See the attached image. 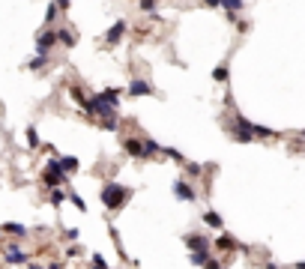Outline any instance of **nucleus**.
I'll list each match as a JSON object with an SVG mask.
<instances>
[{"label": "nucleus", "instance_id": "nucleus-1", "mask_svg": "<svg viewBox=\"0 0 305 269\" xmlns=\"http://www.w3.org/2000/svg\"><path fill=\"white\" fill-rule=\"evenodd\" d=\"M117 102H111L105 93H99V96H93V99H87V105H84V111L87 114H93V117H117Z\"/></svg>", "mask_w": 305, "mask_h": 269}, {"label": "nucleus", "instance_id": "nucleus-2", "mask_svg": "<svg viewBox=\"0 0 305 269\" xmlns=\"http://www.w3.org/2000/svg\"><path fill=\"white\" fill-rule=\"evenodd\" d=\"M126 201H129V189H123L120 183H108V186L102 189V204H105L108 209H120Z\"/></svg>", "mask_w": 305, "mask_h": 269}, {"label": "nucleus", "instance_id": "nucleus-3", "mask_svg": "<svg viewBox=\"0 0 305 269\" xmlns=\"http://www.w3.org/2000/svg\"><path fill=\"white\" fill-rule=\"evenodd\" d=\"M57 42H60V39H57V33H54V30H45L39 39H36V51H39V54H48Z\"/></svg>", "mask_w": 305, "mask_h": 269}, {"label": "nucleus", "instance_id": "nucleus-4", "mask_svg": "<svg viewBox=\"0 0 305 269\" xmlns=\"http://www.w3.org/2000/svg\"><path fill=\"white\" fill-rule=\"evenodd\" d=\"M123 36H126V21L120 18V21H114V24H111V30L105 33V42H108V45H120Z\"/></svg>", "mask_w": 305, "mask_h": 269}, {"label": "nucleus", "instance_id": "nucleus-5", "mask_svg": "<svg viewBox=\"0 0 305 269\" xmlns=\"http://www.w3.org/2000/svg\"><path fill=\"white\" fill-rule=\"evenodd\" d=\"M66 176H69V174H60V171H51V168H45V174H42V183H45L48 189H57L60 183H66Z\"/></svg>", "mask_w": 305, "mask_h": 269}, {"label": "nucleus", "instance_id": "nucleus-6", "mask_svg": "<svg viewBox=\"0 0 305 269\" xmlns=\"http://www.w3.org/2000/svg\"><path fill=\"white\" fill-rule=\"evenodd\" d=\"M3 257H6V263H12V266H21V263H27V254H24V251L18 248V245H9Z\"/></svg>", "mask_w": 305, "mask_h": 269}, {"label": "nucleus", "instance_id": "nucleus-7", "mask_svg": "<svg viewBox=\"0 0 305 269\" xmlns=\"http://www.w3.org/2000/svg\"><path fill=\"white\" fill-rule=\"evenodd\" d=\"M174 194L179 197V201H194V189L189 183H183V179H177V183H174Z\"/></svg>", "mask_w": 305, "mask_h": 269}, {"label": "nucleus", "instance_id": "nucleus-8", "mask_svg": "<svg viewBox=\"0 0 305 269\" xmlns=\"http://www.w3.org/2000/svg\"><path fill=\"white\" fill-rule=\"evenodd\" d=\"M186 245L192 251H209V239L201 237V233H194V237H186Z\"/></svg>", "mask_w": 305, "mask_h": 269}, {"label": "nucleus", "instance_id": "nucleus-9", "mask_svg": "<svg viewBox=\"0 0 305 269\" xmlns=\"http://www.w3.org/2000/svg\"><path fill=\"white\" fill-rule=\"evenodd\" d=\"M153 93V87L147 81H132L129 84V96H150Z\"/></svg>", "mask_w": 305, "mask_h": 269}, {"label": "nucleus", "instance_id": "nucleus-10", "mask_svg": "<svg viewBox=\"0 0 305 269\" xmlns=\"http://www.w3.org/2000/svg\"><path fill=\"white\" fill-rule=\"evenodd\" d=\"M57 39H60L63 45H69V48H72V45L78 42V36H75V30H69V27H60V30H57Z\"/></svg>", "mask_w": 305, "mask_h": 269}, {"label": "nucleus", "instance_id": "nucleus-11", "mask_svg": "<svg viewBox=\"0 0 305 269\" xmlns=\"http://www.w3.org/2000/svg\"><path fill=\"white\" fill-rule=\"evenodd\" d=\"M189 260H192L194 266H207V263H209V251H192Z\"/></svg>", "mask_w": 305, "mask_h": 269}, {"label": "nucleus", "instance_id": "nucleus-12", "mask_svg": "<svg viewBox=\"0 0 305 269\" xmlns=\"http://www.w3.org/2000/svg\"><path fill=\"white\" fill-rule=\"evenodd\" d=\"M126 153L135 156V158H141V156H144V143H141V141H126Z\"/></svg>", "mask_w": 305, "mask_h": 269}, {"label": "nucleus", "instance_id": "nucleus-13", "mask_svg": "<svg viewBox=\"0 0 305 269\" xmlns=\"http://www.w3.org/2000/svg\"><path fill=\"white\" fill-rule=\"evenodd\" d=\"M3 233H12V237H27V227L24 224H3Z\"/></svg>", "mask_w": 305, "mask_h": 269}, {"label": "nucleus", "instance_id": "nucleus-14", "mask_svg": "<svg viewBox=\"0 0 305 269\" xmlns=\"http://www.w3.org/2000/svg\"><path fill=\"white\" fill-rule=\"evenodd\" d=\"M60 165H63L66 174H75V171H78V158H75V156H66V158H60Z\"/></svg>", "mask_w": 305, "mask_h": 269}, {"label": "nucleus", "instance_id": "nucleus-15", "mask_svg": "<svg viewBox=\"0 0 305 269\" xmlns=\"http://www.w3.org/2000/svg\"><path fill=\"white\" fill-rule=\"evenodd\" d=\"M204 222H207L209 227H215V230H222V224H225L219 212H207V215H204Z\"/></svg>", "mask_w": 305, "mask_h": 269}, {"label": "nucleus", "instance_id": "nucleus-16", "mask_svg": "<svg viewBox=\"0 0 305 269\" xmlns=\"http://www.w3.org/2000/svg\"><path fill=\"white\" fill-rule=\"evenodd\" d=\"M45 63H48V57H45V54H36V57H33V60H30L27 66H30V69H42Z\"/></svg>", "mask_w": 305, "mask_h": 269}, {"label": "nucleus", "instance_id": "nucleus-17", "mask_svg": "<svg viewBox=\"0 0 305 269\" xmlns=\"http://www.w3.org/2000/svg\"><path fill=\"white\" fill-rule=\"evenodd\" d=\"M222 6H225L227 12H237V9L242 6V0H222Z\"/></svg>", "mask_w": 305, "mask_h": 269}, {"label": "nucleus", "instance_id": "nucleus-18", "mask_svg": "<svg viewBox=\"0 0 305 269\" xmlns=\"http://www.w3.org/2000/svg\"><path fill=\"white\" fill-rule=\"evenodd\" d=\"M69 93H72V99H75V102H78L81 108L87 105V99H84V93H81V90H78V87H72V90H69Z\"/></svg>", "mask_w": 305, "mask_h": 269}, {"label": "nucleus", "instance_id": "nucleus-19", "mask_svg": "<svg viewBox=\"0 0 305 269\" xmlns=\"http://www.w3.org/2000/svg\"><path fill=\"white\" fill-rule=\"evenodd\" d=\"M69 201H72V204H75V209H81V212L87 209V204L81 201V194H75V191H72V194H69Z\"/></svg>", "mask_w": 305, "mask_h": 269}, {"label": "nucleus", "instance_id": "nucleus-20", "mask_svg": "<svg viewBox=\"0 0 305 269\" xmlns=\"http://www.w3.org/2000/svg\"><path fill=\"white\" fill-rule=\"evenodd\" d=\"M57 12H60V6H57V3H48V12H45V21H54V18H57Z\"/></svg>", "mask_w": 305, "mask_h": 269}, {"label": "nucleus", "instance_id": "nucleus-21", "mask_svg": "<svg viewBox=\"0 0 305 269\" xmlns=\"http://www.w3.org/2000/svg\"><path fill=\"white\" fill-rule=\"evenodd\" d=\"M150 153H159V143L156 141H144V156H150Z\"/></svg>", "mask_w": 305, "mask_h": 269}, {"label": "nucleus", "instance_id": "nucleus-22", "mask_svg": "<svg viewBox=\"0 0 305 269\" xmlns=\"http://www.w3.org/2000/svg\"><path fill=\"white\" fill-rule=\"evenodd\" d=\"M212 78H215V81H227V69H225V66L212 69Z\"/></svg>", "mask_w": 305, "mask_h": 269}, {"label": "nucleus", "instance_id": "nucleus-23", "mask_svg": "<svg viewBox=\"0 0 305 269\" xmlns=\"http://www.w3.org/2000/svg\"><path fill=\"white\" fill-rule=\"evenodd\" d=\"M63 197H66L63 191H57V189H54V191H51V204H54V206H60V204H63Z\"/></svg>", "mask_w": 305, "mask_h": 269}, {"label": "nucleus", "instance_id": "nucleus-24", "mask_svg": "<svg viewBox=\"0 0 305 269\" xmlns=\"http://www.w3.org/2000/svg\"><path fill=\"white\" fill-rule=\"evenodd\" d=\"M27 143H30V147H36V143H39V135H36V129H27Z\"/></svg>", "mask_w": 305, "mask_h": 269}, {"label": "nucleus", "instance_id": "nucleus-25", "mask_svg": "<svg viewBox=\"0 0 305 269\" xmlns=\"http://www.w3.org/2000/svg\"><path fill=\"white\" fill-rule=\"evenodd\" d=\"M219 248H233V239L230 237H219V242H215Z\"/></svg>", "mask_w": 305, "mask_h": 269}, {"label": "nucleus", "instance_id": "nucleus-26", "mask_svg": "<svg viewBox=\"0 0 305 269\" xmlns=\"http://www.w3.org/2000/svg\"><path fill=\"white\" fill-rule=\"evenodd\" d=\"M141 9L144 12H153L156 9V0H141Z\"/></svg>", "mask_w": 305, "mask_h": 269}, {"label": "nucleus", "instance_id": "nucleus-27", "mask_svg": "<svg viewBox=\"0 0 305 269\" xmlns=\"http://www.w3.org/2000/svg\"><path fill=\"white\" fill-rule=\"evenodd\" d=\"M165 153H168V156H171V158H174V161H183V156H179V150H171V147H168V150H165Z\"/></svg>", "mask_w": 305, "mask_h": 269}, {"label": "nucleus", "instance_id": "nucleus-28", "mask_svg": "<svg viewBox=\"0 0 305 269\" xmlns=\"http://www.w3.org/2000/svg\"><path fill=\"white\" fill-rule=\"evenodd\" d=\"M186 168H189L192 176H201V165H186Z\"/></svg>", "mask_w": 305, "mask_h": 269}, {"label": "nucleus", "instance_id": "nucleus-29", "mask_svg": "<svg viewBox=\"0 0 305 269\" xmlns=\"http://www.w3.org/2000/svg\"><path fill=\"white\" fill-rule=\"evenodd\" d=\"M93 266H105V257L102 254H93Z\"/></svg>", "mask_w": 305, "mask_h": 269}, {"label": "nucleus", "instance_id": "nucleus-30", "mask_svg": "<svg viewBox=\"0 0 305 269\" xmlns=\"http://www.w3.org/2000/svg\"><path fill=\"white\" fill-rule=\"evenodd\" d=\"M57 6H60V9H69V6H72V0H57Z\"/></svg>", "mask_w": 305, "mask_h": 269}, {"label": "nucleus", "instance_id": "nucleus-31", "mask_svg": "<svg viewBox=\"0 0 305 269\" xmlns=\"http://www.w3.org/2000/svg\"><path fill=\"white\" fill-rule=\"evenodd\" d=\"M207 6H222V0H204Z\"/></svg>", "mask_w": 305, "mask_h": 269}, {"label": "nucleus", "instance_id": "nucleus-32", "mask_svg": "<svg viewBox=\"0 0 305 269\" xmlns=\"http://www.w3.org/2000/svg\"><path fill=\"white\" fill-rule=\"evenodd\" d=\"M0 237H3V227H0Z\"/></svg>", "mask_w": 305, "mask_h": 269}, {"label": "nucleus", "instance_id": "nucleus-33", "mask_svg": "<svg viewBox=\"0 0 305 269\" xmlns=\"http://www.w3.org/2000/svg\"><path fill=\"white\" fill-rule=\"evenodd\" d=\"M302 138H305V132H302Z\"/></svg>", "mask_w": 305, "mask_h": 269}]
</instances>
